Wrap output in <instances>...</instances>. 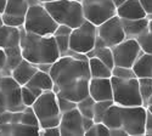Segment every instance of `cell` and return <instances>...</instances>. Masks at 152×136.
Listing matches in <instances>:
<instances>
[{"label": "cell", "mask_w": 152, "mask_h": 136, "mask_svg": "<svg viewBox=\"0 0 152 136\" xmlns=\"http://www.w3.org/2000/svg\"><path fill=\"white\" fill-rule=\"evenodd\" d=\"M28 6H33V5H38V4H43L40 0H27Z\"/></svg>", "instance_id": "obj_45"}, {"label": "cell", "mask_w": 152, "mask_h": 136, "mask_svg": "<svg viewBox=\"0 0 152 136\" xmlns=\"http://www.w3.org/2000/svg\"><path fill=\"white\" fill-rule=\"evenodd\" d=\"M88 58L89 57H96L99 58L100 61L110 67L111 69L115 66V62H113V55H112V50L110 46H106V45H101V46H94L91 50L86 54Z\"/></svg>", "instance_id": "obj_25"}, {"label": "cell", "mask_w": 152, "mask_h": 136, "mask_svg": "<svg viewBox=\"0 0 152 136\" xmlns=\"http://www.w3.org/2000/svg\"><path fill=\"white\" fill-rule=\"evenodd\" d=\"M22 27L26 32L38 35H53L57 23L43 4H38L28 7Z\"/></svg>", "instance_id": "obj_6"}, {"label": "cell", "mask_w": 152, "mask_h": 136, "mask_svg": "<svg viewBox=\"0 0 152 136\" xmlns=\"http://www.w3.org/2000/svg\"><path fill=\"white\" fill-rule=\"evenodd\" d=\"M4 24V22H3V18H1V16H0V27H1Z\"/></svg>", "instance_id": "obj_50"}, {"label": "cell", "mask_w": 152, "mask_h": 136, "mask_svg": "<svg viewBox=\"0 0 152 136\" xmlns=\"http://www.w3.org/2000/svg\"><path fill=\"white\" fill-rule=\"evenodd\" d=\"M145 106H118L113 103L104 114L102 123L108 129L122 128L129 135H145Z\"/></svg>", "instance_id": "obj_3"}, {"label": "cell", "mask_w": 152, "mask_h": 136, "mask_svg": "<svg viewBox=\"0 0 152 136\" xmlns=\"http://www.w3.org/2000/svg\"><path fill=\"white\" fill-rule=\"evenodd\" d=\"M146 109L148 111V112H151V113H152V103H148V105L146 106Z\"/></svg>", "instance_id": "obj_48"}, {"label": "cell", "mask_w": 152, "mask_h": 136, "mask_svg": "<svg viewBox=\"0 0 152 136\" xmlns=\"http://www.w3.org/2000/svg\"><path fill=\"white\" fill-rule=\"evenodd\" d=\"M0 91L10 112H21L26 108L21 98V85L11 76H0Z\"/></svg>", "instance_id": "obj_11"}, {"label": "cell", "mask_w": 152, "mask_h": 136, "mask_svg": "<svg viewBox=\"0 0 152 136\" xmlns=\"http://www.w3.org/2000/svg\"><path fill=\"white\" fill-rule=\"evenodd\" d=\"M32 108L37 116L40 129L58 125L61 112L57 105L56 94L53 90L43 91L40 96L37 97V100L32 105Z\"/></svg>", "instance_id": "obj_5"}, {"label": "cell", "mask_w": 152, "mask_h": 136, "mask_svg": "<svg viewBox=\"0 0 152 136\" xmlns=\"http://www.w3.org/2000/svg\"><path fill=\"white\" fill-rule=\"evenodd\" d=\"M96 28H97V36L110 47L119 44L125 39V33L123 31L122 21L117 15L110 17L105 22L96 26Z\"/></svg>", "instance_id": "obj_12"}, {"label": "cell", "mask_w": 152, "mask_h": 136, "mask_svg": "<svg viewBox=\"0 0 152 136\" xmlns=\"http://www.w3.org/2000/svg\"><path fill=\"white\" fill-rule=\"evenodd\" d=\"M28 7L27 0H6L5 9L1 14L4 24L18 28L22 27Z\"/></svg>", "instance_id": "obj_13"}, {"label": "cell", "mask_w": 152, "mask_h": 136, "mask_svg": "<svg viewBox=\"0 0 152 136\" xmlns=\"http://www.w3.org/2000/svg\"><path fill=\"white\" fill-rule=\"evenodd\" d=\"M5 60H6V57H5V51H4V49L0 47V72L3 71V68H4V66H5Z\"/></svg>", "instance_id": "obj_44"}, {"label": "cell", "mask_w": 152, "mask_h": 136, "mask_svg": "<svg viewBox=\"0 0 152 136\" xmlns=\"http://www.w3.org/2000/svg\"><path fill=\"white\" fill-rule=\"evenodd\" d=\"M21 39V32L18 27H11L3 24L0 27V47H12V46H20Z\"/></svg>", "instance_id": "obj_19"}, {"label": "cell", "mask_w": 152, "mask_h": 136, "mask_svg": "<svg viewBox=\"0 0 152 136\" xmlns=\"http://www.w3.org/2000/svg\"><path fill=\"white\" fill-rule=\"evenodd\" d=\"M11 118H12V112H10V111H5V112L0 113V125L11 123Z\"/></svg>", "instance_id": "obj_39"}, {"label": "cell", "mask_w": 152, "mask_h": 136, "mask_svg": "<svg viewBox=\"0 0 152 136\" xmlns=\"http://www.w3.org/2000/svg\"><path fill=\"white\" fill-rule=\"evenodd\" d=\"M5 66L3 71L0 72V76H10L11 71L14 69L21 61L23 60L22 52H21V47L20 46H12V47H5Z\"/></svg>", "instance_id": "obj_22"}, {"label": "cell", "mask_w": 152, "mask_h": 136, "mask_svg": "<svg viewBox=\"0 0 152 136\" xmlns=\"http://www.w3.org/2000/svg\"><path fill=\"white\" fill-rule=\"evenodd\" d=\"M21 98L24 106H32L34 103V101L37 100V96L29 90L28 86L22 85L21 86Z\"/></svg>", "instance_id": "obj_34"}, {"label": "cell", "mask_w": 152, "mask_h": 136, "mask_svg": "<svg viewBox=\"0 0 152 136\" xmlns=\"http://www.w3.org/2000/svg\"><path fill=\"white\" fill-rule=\"evenodd\" d=\"M85 136H110V129L104 124L102 121L94 123L90 129L84 132Z\"/></svg>", "instance_id": "obj_32"}, {"label": "cell", "mask_w": 152, "mask_h": 136, "mask_svg": "<svg viewBox=\"0 0 152 136\" xmlns=\"http://www.w3.org/2000/svg\"><path fill=\"white\" fill-rule=\"evenodd\" d=\"M112 101L118 106H144L139 92L137 78L119 79L111 77Z\"/></svg>", "instance_id": "obj_7"}, {"label": "cell", "mask_w": 152, "mask_h": 136, "mask_svg": "<svg viewBox=\"0 0 152 136\" xmlns=\"http://www.w3.org/2000/svg\"><path fill=\"white\" fill-rule=\"evenodd\" d=\"M83 116L77 108L61 114V119L58 123L60 136H82L84 135V129L82 125Z\"/></svg>", "instance_id": "obj_14"}, {"label": "cell", "mask_w": 152, "mask_h": 136, "mask_svg": "<svg viewBox=\"0 0 152 136\" xmlns=\"http://www.w3.org/2000/svg\"><path fill=\"white\" fill-rule=\"evenodd\" d=\"M49 74L54 81L53 91L57 96L78 102L89 95L88 86L91 77L88 61L61 56L53 63Z\"/></svg>", "instance_id": "obj_1"}, {"label": "cell", "mask_w": 152, "mask_h": 136, "mask_svg": "<svg viewBox=\"0 0 152 136\" xmlns=\"http://www.w3.org/2000/svg\"><path fill=\"white\" fill-rule=\"evenodd\" d=\"M112 55H113V62L115 66L122 67H133L134 62L137 57L142 54L140 45L137 44L136 39L125 38L119 44L111 47Z\"/></svg>", "instance_id": "obj_10"}, {"label": "cell", "mask_w": 152, "mask_h": 136, "mask_svg": "<svg viewBox=\"0 0 152 136\" xmlns=\"http://www.w3.org/2000/svg\"><path fill=\"white\" fill-rule=\"evenodd\" d=\"M88 91L95 101L112 100L111 78H90Z\"/></svg>", "instance_id": "obj_15"}, {"label": "cell", "mask_w": 152, "mask_h": 136, "mask_svg": "<svg viewBox=\"0 0 152 136\" xmlns=\"http://www.w3.org/2000/svg\"><path fill=\"white\" fill-rule=\"evenodd\" d=\"M29 88H35V89H40L42 91H48V90H53L54 89V81L50 77L49 73L42 72L38 69L34 76L28 80L26 84Z\"/></svg>", "instance_id": "obj_23"}, {"label": "cell", "mask_w": 152, "mask_h": 136, "mask_svg": "<svg viewBox=\"0 0 152 136\" xmlns=\"http://www.w3.org/2000/svg\"><path fill=\"white\" fill-rule=\"evenodd\" d=\"M3 135H39V127L27 125L23 123H7L0 125Z\"/></svg>", "instance_id": "obj_20"}, {"label": "cell", "mask_w": 152, "mask_h": 136, "mask_svg": "<svg viewBox=\"0 0 152 136\" xmlns=\"http://www.w3.org/2000/svg\"><path fill=\"white\" fill-rule=\"evenodd\" d=\"M112 1H113V4H115L116 7H118L121 4H123V3L125 1V0H112Z\"/></svg>", "instance_id": "obj_47"}, {"label": "cell", "mask_w": 152, "mask_h": 136, "mask_svg": "<svg viewBox=\"0 0 152 136\" xmlns=\"http://www.w3.org/2000/svg\"><path fill=\"white\" fill-rule=\"evenodd\" d=\"M3 135V132H1V129H0V136H1Z\"/></svg>", "instance_id": "obj_53"}, {"label": "cell", "mask_w": 152, "mask_h": 136, "mask_svg": "<svg viewBox=\"0 0 152 136\" xmlns=\"http://www.w3.org/2000/svg\"><path fill=\"white\" fill-rule=\"evenodd\" d=\"M37 71H38V67L35 63H32L29 61L23 58L21 62L11 71L10 76L22 86L28 83V80L34 76V73Z\"/></svg>", "instance_id": "obj_17"}, {"label": "cell", "mask_w": 152, "mask_h": 136, "mask_svg": "<svg viewBox=\"0 0 152 136\" xmlns=\"http://www.w3.org/2000/svg\"><path fill=\"white\" fill-rule=\"evenodd\" d=\"M0 16H1V14H0Z\"/></svg>", "instance_id": "obj_56"}, {"label": "cell", "mask_w": 152, "mask_h": 136, "mask_svg": "<svg viewBox=\"0 0 152 136\" xmlns=\"http://www.w3.org/2000/svg\"><path fill=\"white\" fill-rule=\"evenodd\" d=\"M113 105L112 100H105V101H95L94 105V121L95 123H100L102 121L104 114L106 113V111Z\"/></svg>", "instance_id": "obj_28"}, {"label": "cell", "mask_w": 152, "mask_h": 136, "mask_svg": "<svg viewBox=\"0 0 152 136\" xmlns=\"http://www.w3.org/2000/svg\"><path fill=\"white\" fill-rule=\"evenodd\" d=\"M54 38L58 49L60 57H61L69 50V35H57V36H54Z\"/></svg>", "instance_id": "obj_33"}, {"label": "cell", "mask_w": 152, "mask_h": 136, "mask_svg": "<svg viewBox=\"0 0 152 136\" xmlns=\"http://www.w3.org/2000/svg\"><path fill=\"white\" fill-rule=\"evenodd\" d=\"M5 5H6V0H0V14H3Z\"/></svg>", "instance_id": "obj_46"}, {"label": "cell", "mask_w": 152, "mask_h": 136, "mask_svg": "<svg viewBox=\"0 0 152 136\" xmlns=\"http://www.w3.org/2000/svg\"><path fill=\"white\" fill-rule=\"evenodd\" d=\"M20 47L22 57L32 63H54L60 52L54 35H38L20 27Z\"/></svg>", "instance_id": "obj_2"}, {"label": "cell", "mask_w": 152, "mask_h": 136, "mask_svg": "<svg viewBox=\"0 0 152 136\" xmlns=\"http://www.w3.org/2000/svg\"><path fill=\"white\" fill-rule=\"evenodd\" d=\"M137 44L140 45V49L145 54H151L152 55V32L147 31L139 35L136 38Z\"/></svg>", "instance_id": "obj_29"}, {"label": "cell", "mask_w": 152, "mask_h": 136, "mask_svg": "<svg viewBox=\"0 0 152 136\" xmlns=\"http://www.w3.org/2000/svg\"><path fill=\"white\" fill-rule=\"evenodd\" d=\"M20 123H23V124H27V125H33V127H39V123H38L37 116L32 106H26V108L22 111Z\"/></svg>", "instance_id": "obj_30"}, {"label": "cell", "mask_w": 152, "mask_h": 136, "mask_svg": "<svg viewBox=\"0 0 152 136\" xmlns=\"http://www.w3.org/2000/svg\"><path fill=\"white\" fill-rule=\"evenodd\" d=\"M40 1H42V3H44V0H40Z\"/></svg>", "instance_id": "obj_54"}, {"label": "cell", "mask_w": 152, "mask_h": 136, "mask_svg": "<svg viewBox=\"0 0 152 136\" xmlns=\"http://www.w3.org/2000/svg\"><path fill=\"white\" fill-rule=\"evenodd\" d=\"M57 105H58V108H60V112L61 114L67 112V111H71L73 108H77V102H73L71 100H68V98H65L62 96H57Z\"/></svg>", "instance_id": "obj_35"}, {"label": "cell", "mask_w": 152, "mask_h": 136, "mask_svg": "<svg viewBox=\"0 0 152 136\" xmlns=\"http://www.w3.org/2000/svg\"><path fill=\"white\" fill-rule=\"evenodd\" d=\"M112 77L119 78V79L136 78L133 68H130V67H122V66H113V68H112Z\"/></svg>", "instance_id": "obj_31"}, {"label": "cell", "mask_w": 152, "mask_h": 136, "mask_svg": "<svg viewBox=\"0 0 152 136\" xmlns=\"http://www.w3.org/2000/svg\"><path fill=\"white\" fill-rule=\"evenodd\" d=\"M43 6L48 10L57 24H66L71 28H77L85 21L79 0L44 1Z\"/></svg>", "instance_id": "obj_4"}, {"label": "cell", "mask_w": 152, "mask_h": 136, "mask_svg": "<svg viewBox=\"0 0 152 136\" xmlns=\"http://www.w3.org/2000/svg\"><path fill=\"white\" fill-rule=\"evenodd\" d=\"M51 66H53V63H38V65H37L38 69L42 71V72H45V73H50Z\"/></svg>", "instance_id": "obj_43"}, {"label": "cell", "mask_w": 152, "mask_h": 136, "mask_svg": "<svg viewBox=\"0 0 152 136\" xmlns=\"http://www.w3.org/2000/svg\"><path fill=\"white\" fill-rule=\"evenodd\" d=\"M39 135L43 136H60V129L57 127H50V128H42L39 130Z\"/></svg>", "instance_id": "obj_36"}, {"label": "cell", "mask_w": 152, "mask_h": 136, "mask_svg": "<svg viewBox=\"0 0 152 136\" xmlns=\"http://www.w3.org/2000/svg\"><path fill=\"white\" fill-rule=\"evenodd\" d=\"M111 135H116V136H121V135H124V136H128V134L125 132L124 129L122 128H116V129H110V136Z\"/></svg>", "instance_id": "obj_42"}, {"label": "cell", "mask_w": 152, "mask_h": 136, "mask_svg": "<svg viewBox=\"0 0 152 136\" xmlns=\"http://www.w3.org/2000/svg\"><path fill=\"white\" fill-rule=\"evenodd\" d=\"M123 31L125 33V38L136 39L139 35L148 31V20L146 17L139 20H122Z\"/></svg>", "instance_id": "obj_18"}, {"label": "cell", "mask_w": 152, "mask_h": 136, "mask_svg": "<svg viewBox=\"0 0 152 136\" xmlns=\"http://www.w3.org/2000/svg\"><path fill=\"white\" fill-rule=\"evenodd\" d=\"M94 119L93 118H88V117H83L82 118V125H83V129H84V132L88 130V129H90L91 125L94 124Z\"/></svg>", "instance_id": "obj_41"}, {"label": "cell", "mask_w": 152, "mask_h": 136, "mask_svg": "<svg viewBox=\"0 0 152 136\" xmlns=\"http://www.w3.org/2000/svg\"><path fill=\"white\" fill-rule=\"evenodd\" d=\"M44 1H54V0H44Z\"/></svg>", "instance_id": "obj_52"}, {"label": "cell", "mask_w": 152, "mask_h": 136, "mask_svg": "<svg viewBox=\"0 0 152 136\" xmlns=\"http://www.w3.org/2000/svg\"><path fill=\"white\" fill-rule=\"evenodd\" d=\"M139 92H140L142 105L146 107L150 97L152 95V78H137Z\"/></svg>", "instance_id": "obj_26"}, {"label": "cell", "mask_w": 152, "mask_h": 136, "mask_svg": "<svg viewBox=\"0 0 152 136\" xmlns=\"http://www.w3.org/2000/svg\"><path fill=\"white\" fill-rule=\"evenodd\" d=\"M150 135H152V132H151V134H150Z\"/></svg>", "instance_id": "obj_55"}, {"label": "cell", "mask_w": 152, "mask_h": 136, "mask_svg": "<svg viewBox=\"0 0 152 136\" xmlns=\"http://www.w3.org/2000/svg\"><path fill=\"white\" fill-rule=\"evenodd\" d=\"M148 103H152V95H151V97H150V100H148V102H147V105Z\"/></svg>", "instance_id": "obj_51"}, {"label": "cell", "mask_w": 152, "mask_h": 136, "mask_svg": "<svg viewBox=\"0 0 152 136\" xmlns=\"http://www.w3.org/2000/svg\"><path fill=\"white\" fill-rule=\"evenodd\" d=\"M73 28L66 26V24H57V27L54 32V36H57V35H69L71 32H72Z\"/></svg>", "instance_id": "obj_37"}, {"label": "cell", "mask_w": 152, "mask_h": 136, "mask_svg": "<svg viewBox=\"0 0 152 136\" xmlns=\"http://www.w3.org/2000/svg\"><path fill=\"white\" fill-rule=\"evenodd\" d=\"M83 15L86 21L99 26L110 17L116 15L117 7L112 0H79Z\"/></svg>", "instance_id": "obj_9"}, {"label": "cell", "mask_w": 152, "mask_h": 136, "mask_svg": "<svg viewBox=\"0 0 152 136\" xmlns=\"http://www.w3.org/2000/svg\"><path fill=\"white\" fill-rule=\"evenodd\" d=\"M88 67H89L91 78H111L112 77V69L96 57H89Z\"/></svg>", "instance_id": "obj_24"}, {"label": "cell", "mask_w": 152, "mask_h": 136, "mask_svg": "<svg viewBox=\"0 0 152 136\" xmlns=\"http://www.w3.org/2000/svg\"><path fill=\"white\" fill-rule=\"evenodd\" d=\"M132 68L136 78H152V55L142 52Z\"/></svg>", "instance_id": "obj_21"}, {"label": "cell", "mask_w": 152, "mask_h": 136, "mask_svg": "<svg viewBox=\"0 0 152 136\" xmlns=\"http://www.w3.org/2000/svg\"><path fill=\"white\" fill-rule=\"evenodd\" d=\"M116 15L122 20H139L144 18L146 16V12L144 11L139 0H125L117 7Z\"/></svg>", "instance_id": "obj_16"}, {"label": "cell", "mask_w": 152, "mask_h": 136, "mask_svg": "<svg viewBox=\"0 0 152 136\" xmlns=\"http://www.w3.org/2000/svg\"><path fill=\"white\" fill-rule=\"evenodd\" d=\"M94 105H95V100L90 95H88L77 102V109L79 111L83 117L93 118L94 117Z\"/></svg>", "instance_id": "obj_27"}, {"label": "cell", "mask_w": 152, "mask_h": 136, "mask_svg": "<svg viewBox=\"0 0 152 136\" xmlns=\"http://www.w3.org/2000/svg\"><path fill=\"white\" fill-rule=\"evenodd\" d=\"M96 36V26L85 20L80 26L72 29L69 34V49L79 54H88L94 47Z\"/></svg>", "instance_id": "obj_8"}, {"label": "cell", "mask_w": 152, "mask_h": 136, "mask_svg": "<svg viewBox=\"0 0 152 136\" xmlns=\"http://www.w3.org/2000/svg\"><path fill=\"white\" fill-rule=\"evenodd\" d=\"M152 132V113L146 109V118H145V135H150Z\"/></svg>", "instance_id": "obj_38"}, {"label": "cell", "mask_w": 152, "mask_h": 136, "mask_svg": "<svg viewBox=\"0 0 152 136\" xmlns=\"http://www.w3.org/2000/svg\"><path fill=\"white\" fill-rule=\"evenodd\" d=\"M146 14H152V0H139Z\"/></svg>", "instance_id": "obj_40"}, {"label": "cell", "mask_w": 152, "mask_h": 136, "mask_svg": "<svg viewBox=\"0 0 152 136\" xmlns=\"http://www.w3.org/2000/svg\"><path fill=\"white\" fill-rule=\"evenodd\" d=\"M148 31H150V32H152V20H151V21H148Z\"/></svg>", "instance_id": "obj_49"}]
</instances>
